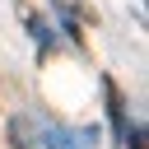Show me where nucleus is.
Masks as SVG:
<instances>
[{"instance_id": "obj_1", "label": "nucleus", "mask_w": 149, "mask_h": 149, "mask_svg": "<svg viewBox=\"0 0 149 149\" xmlns=\"http://www.w3.org/2000/svg\"><path fill=\"white\" fill-rule=\"evenodd\" d=\"M102 93H107V116H112V130H116V140L126 135V98H121V88H116V79L112 74H102Z\"/></svg>"}, {"instance_id": "obj_2", "label": "nucleus", "mask_w": 149, "mask_h": 149, "mask_svg": "<svg viewBox=\"0 0 149 149\" xmlns=\"http://www.w3.org/2000/svg\"><path fill=\"white\" fill-rule=\"evenodd\" d=\"M9 140H14V149H33V121L19 116V121L9 126Z\"/></svg>"}, {"instance_id": "obj_3", "label": "nucleus", "mask_w": 149, "mask_h": 149, "mask_svg": "<svg viewBox=\"0 0 149 149\" xmlns=\"http://www.w3.org/2000/svg\"><path fill=\"white\" fill-rule=\"evenodd\" d=\"M47 144H51V149H84V144H79V135H70V130H51V135H47Z\"/></svg>"}]
</instances>
